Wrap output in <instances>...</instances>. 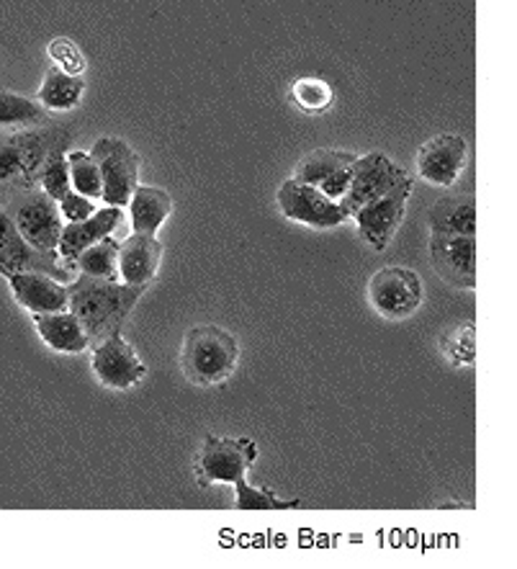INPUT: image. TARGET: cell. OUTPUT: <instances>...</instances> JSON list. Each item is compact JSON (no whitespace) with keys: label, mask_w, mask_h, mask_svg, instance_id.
<instances>
[{"label":"cell","mask_w":517,"mask_h":569,"mask_svg":"<svg viewBox=\"0 0 517 569\" xmlns=\"http://www.w3.org/2000/svg\"><path fill=\"white\" fill-rule=\"evenodd\" d=\"M68 310L78 317L91 346H95L111 336H119L144 289L80 273L68 287Z\"/></svg>","instance_id":"6da1fadb"},{"label":"cell","mask_w":517,"mask_h":569,"mask_svg":"<svg viewBox=\"0 0 517 569\" xmlns=\"http://www.w3.org/2000/svg\"><path fill=\"white\" fill-rule=\"evenodd\" d=\"M240 361L237 338L220 325H196L183 338L181 369L185 379L199 387H214L227 381Z\"/></svg>","instance_id":"7a4b0ae2"},{"label":"cell","mask_w":517,"mask_h":569,"mask_svg":"<svg viewBox=\"0 0 517 569\" xmlns=\"http://www.w3.org/2000/svg\"><path fill=\"white\" fill-rule=\"evenodd\" d=\"M50 148V137L37 129L0 134V209L19 193L37 189Z\"/></svg>","instance_id":"3957f363"},{"label":"cell","mask_w":517,"mask_h":569,"mask_svg":"<svg viewBox=\"0 0 517 569\" xmlns=\"http://www.w3.org/2000/svg\"><path fill=\"white\" fill-rule=\"evenodd\" d=\"M19 227L23 240L42 253H58L62 238V211L50 193L42 189L23 191L3 207Z\"/></svg>","instance_id":"277c9868"},{"label":"cell","mask_w":517,"mask_h":569,"mask_svg":"<svg viewBox=\"0 0 517 569\" xmlns=\"http://www.w3.org/2000/svg\"><path fill=\"white\" fill-rule=\"evenodd\" d=\"M423 279L404 266H386L368 281V302L384 320H407L423 307Z\"/></svg>","instance_id":"5b68a950"},{"label":"cell","mask_w":517,"mask_h":569,"mask_svg":"<svg viewBox=\"0 0 517 569\" xmlns=\"http://www.w3.org/2000/svg\"><path fill=\"white\" fill-rule=\"evenodd\" d=\"M257 461V446L250 438L206 436L196 457V475L201 485H237Z\"/></svg>","instance_id":"8992f818"},{"label":"cell","mask_w":517,"mask_h":569,"mask_svg":"<svg viewBox=\"0 0 517 569\" xmlns=\"http://www.w3.org/2000/svg\"><path fill=\"white\" fill-rule=\"evenodd\" d=\"M412 189H415V181L412 176L399 181L394 189H389L384 197L368 201L366 207H361L351 217L355 227H358V234L368 242L376 253H384L386 248L392 246L394 234L402 227L404 211H407V201L412 197Z\"/></svg>","instance_id":"52a82bcc"},{"label":"cell","mask_w":517,"mask_h":569,"mask_svg":"<svg viewBox=\"0 0 517 569\" xmlns=\"http://www.w3.org/2000/svg\"><path fill=\"white\" fill-rule=\"evenodd\" d=\"M276 201L281 214L286 219L314 227V230H333V227H341L351 219L347 211L341 207V201H333L325 197L317 186L296 181V178H286V181L278 186Z\"/></svg>","instance_id":"ba28073f"},{"label":"cell","mask_w":517,"mask_h":569,"mask_svg":"<svg viewBox=\"0 0 517 569\" xmlns=\"http://www.w3.org/2000/svg\"><path fill=\"white\" fill-rule=\"evenodd\" d=\"M103 178V204L126 207L140 186V156L116 137H101L91 150Z\"/></svg>","instance_id":"9c48e42d"},{"label":"cell","mask_w":517,"mask_h":569,"mask_svg":"<svg viewBox=\"0 0 517 569\" xmlns=\"http://www.w3.org/2000/svg\"><path fill=\"white\" fill-rule=\"evenodd\" d=\"M407 176V170L399 168L392 158H386L384 152H371V156L355 158L351 186H347L345 197L341 199V207L347 211V217H353L361 207L384 197L386 191L394 189Z\"/></svg>","instance_id":"30bf717a"},{"label":"cell","mask_w":517,"mask_h":569,"mask_svg":"<svg viewBox=\"0 0 517 569\" xmlns=\"http://www.w3.org/2000/svg\"><path fill=\"white\" fill-rule=\"evenodd\" d=\"M60 253H42V250L31 248L19 227L8 214L6 209H0V276H11L21 271H39L50 273L54 279L68 281V271Z\"/></svg>","instance_id":"8fae6325"},{"label":"cell","mask_w":517,"mask_h":569,"mask_svg":"<svg viewBox=\"0 0 517 569\" xmlns=\"http://www.w3.org/2000/svg\"><path fill=\"white\" fill-rule=\"evenodd\" d=\"M91 366L95 379H99L103 387L121 389V392L136 387L144 377H148V366L140 361L134 348L121 338V332L93 346Z\"/></svg>","instance_id":"7c38bea8"},{"label":"cell","mask_w":517,"mask_h":569,"mask_svg":"<svg viewBox=\"0 0 517 569\" xmlns=\"http://www.w3.org/2000/svg\"><path fill=\"white\" fill-rule=\"evenodd\" d=\"M435 273L456 289L476 287V238L466 234H430Z\"/></svg>","instance_id":"4fadbf2b"},{"label":"cell","mask_w":517,"mask_h":569,"mask_svg":"<svg viewBox=\"0 0 517 569\" xmlns=\"http://www.w3.org/2000/svg\"><path fill=\"white\" fill-rule=\"evenodd\" d=\"M468 144L460 134H438L427 140L417 152V176L423 181L448 189L458 181L460 170L466 168Z\"/></svg>","instance_id":"5bb4252c"},{"label":"cell","mask_w":517,"mask_h":569,"mask_svg":"<svg viewBox=\"0 0 517 569\" xmlns=\"http://www.w3.org/2000/svg\"><path fill=\"white\" fill-rule=\"evenodd\" d=\"M6 279L8 287L13 291L16 302L31 315L68 310V283L54 279V276L39 271H21L6 276Z\"/></svg>","instance_id":"9a60e30c"},{"label":"cell","mask_w":517,"mask_h":569,"mask_svg":"<svg viewBox=\"0 0 517 569\" xmlns=\"http://www.w3.org/2000/svg\"><path fill=\"white\" fill-rule=\"evenodd\" d=\"M160 260H163V242L155 234L132 232L119 242V279L129 287L148 289L155 281Z\"/></svg>","instance_id":"2e32d148"},{"label":"cell","mask_w":517,"mask_h":569,"mask_svg":"<svg viewBox=\"0 0 517 569\" xmlns=\"http://www.w3.org/2000/svg\"><path fill=\"white\" fill-rule=\"evenodd\" d=\"M121 219H124L121 207H103L95 209L91 217L83 219V222H68L62 227V238L58 248L60 258L72 263L83 250L95 246V242H101L103 238H109V234H114Z\"/></svg>","instance_id":"e0dca14e"},{"label":"cell","mask_w":517,"mask_h":569,"mask_svg":"<svg viewBox=\"0 0 517 569\" xmlns=\"http://www.w3.org/2000/svg\"><path fill=\"white\" fill-rule=\"evenodd\" d=\"M34 325H37L39 338H42L52 351L83 353L91 348V340H88L83 325H80L78 317L70 310L34 315Z\"/></svg>","instance_id":"ac0fdd59"},{"label":"cell","mask_w":517,"mask_h":569,"mask_svg":"<svg viewBox=\"0 0 517 569\" xmlns=\"http://www.w3.org/2000/svg\"><path fill=\"white\" fill-rule=\"evenodd\" d=\"M430 234H466L476 238V199L472 193H450L433 204Z\"/></svg>","instance_id":"d6986e66"},{"label":"cell","mask_w":517,"mask_h":569,"mask_svg":"<svg viewBox=\"0 0 517 569\" xmlns=\"http://www.w3.org/2000/svg\"><path fill=\"white\" fill-rule=\"evenodd\" d=\"M129 211H132V230L140 234H158L160 227L173 211L171 193L155 186H136L132 199H129Z\"/></svg>","instance_id":"ffe728a7"},{"label":"cell","mask_w":517,"mask_h":569,"mask_svg":"<svg viewBox=\"0 0 517 569\" xmlns=\"http://www.w3.org/2000/svg\"><path fill=\"white\" fill-rule=\"evenodd\" d=\"M85 83L80 76H70L60 68H50L44 76V83L39 88V103L47 111H72L83 99Z\"/></svg>","instance_id":"44dd1931"},{"label":"cell","mask_w":517,"mask_h":569,"mask_svg":"<svg viewBox=\"0 0 517 569\" xmlns=\"http://www.w3.org/2000/svg\"><path fill=\"white\" fill-rule=\"evenodd\" d=\"M47 109L39 101H31L21 93L0 91V132H21L39 124H47Z\"/></svg>","instance_id":"7402d4cb"},{"label":"cell","mask_w":517,"mask_h":569,"mask_svg":"<svg viewBox=\"0 0 517 569\" xmlns=\"http://www.w3.org/2000/svg\"><path fill=\"white\" fill-rule=\"evenodd\" d=\"M355 158L358 156H353V152H345V150H333V148L314 150L296 162V170L291 178H296V181H304L310 186H320L327 176L353 166Z\"/></svg>","instance_id":"603a6c76"},{"label":"cell","mask_w":517,"mask_h":569,"mask_svg":"<svg viewBox=\"0 0 517 569\" xmlns=\"http://www.w3.org/2000/svg\"><path fill=\"white\" fill-rule=\"evenodd\" d=\"M78 271L83 276H93V279L119 281V242L111 238H103L88 250H83L75 258Z\"/></svg>","instance_id":"cb8c5ba5"},{"label":"cell","mask_w":517,"mask_h":569,"mask_svg":"<svg viewBox=\"0 0 517 569\" xmlns=\"http://www.w3.org/2000/svg\"><path fill=\"white\" fill-rule=\"evenodd\" d=\"M68 162H70V181H72V191L83 193V197L99 201L103 199V178H101V168L99 162L93 160L91 152H68Z\"/></svg>","instance_id":"d4e9b609"},{"label":"cell","mask_w":517,"mask_h":569,"mask_svg":"<svg viewBox=\"0 0 517 569\" xmlns=\"http://www.w3.org/2000/svg\"><path fill=\"white\" fill-rule=\"evenodd\" d=\"M234 506H237V510H296V508H302L304 502L278 498L273 490L250 485L245 477L234 485Z\"/></svg>","instance_id":"484cf974"},{"label":"cell","mask_w":517,"mask_h":569,"mask_svg":"<svg viewBox=\"0 0 517 569\" xmlns=\"http://www.w3.org/2000/svg\"><path fill=\"white\" fill-rule=\"evenodd\" d=\"M39 186H42V191L50 193L54 201H60L64 193L72 189L70 162H68V156H64L60 142H52L50 152H47L42 173H39Z\"/></svg>","instance_id":"4316f807"},{"label":"cell","mask_w":517,"mask_h":569,"mask_svg":"<svg viewBox=\"0 0 517 569\" xmlns=\"http://www.w3.org/2000/svg\"><path fill=\"white\" fill-rule=\"evenodd\" d=\"M291 99L304 113H325L333 109L335 93L327 80L322 78H298L291 86Z\"/></svg>","instance_id":"83f0119b"},{"label":"cell","mask_w":517,"mask_h":569,"mask_svg":"<svg viewBox=\"0 0 517 569\" xmlns=\"http://www.w3.org/2000/svg\"><path fill=\"white\" fill-rule=\"evenodd\" d=\"M440 351L450 363L472 366L476 361V325L460 322L440 338Z\"/></svg>","instance_id":"f1b7e54d"},{"label":"cell","mask_w":517,"mask_h":569,"mask_svg":"<svg viewBox=\"0 0 517 569\" xmlns=\"http://www.w3.org/2000/svg\"><path fill=\"white\" fill-rule=\"evenodd\" d=\"M47 54H50L54 68L70 72V76H83L88 68L83 52L78 50L75 42H70V39H64V37L52 39L50 47H47Z\"/></svg>","instance_id":"f546056e"},{"label":"cell","mask_w":517,"mask_h":569,"mask_svg":"<svg viewBox=\"0 0 517 569\" xmlns=\"http://www.w3.org/2000/svg\"><path fill=\"white\" fill-rule=\"evenodd\" d=\"M58 204L62 211V219H68V222H83V219H88L95 211L93 199H88V197H83V193H78L72 189L64 193Z\"/></svg>","instance_id":"4dcf8cb0"},{"label":"cell","mask_w":517,"mask_h":569,"mask_svg":"<svg viewBox=\"0 0 517 569\" xmlns=\"http://www.w3.org/2000/svg\"><path fill=\"white\" fill-rule=\"evenodd\" d=\"M351 176H353V166H347L343 170H337V173L327 176L325 181L317 186V189L325 193V197L333 199V201H341L345 197L347 186H351Z\"/></svg>","instance_id":"1f68e13d"},{"label":"cell","mask_w":517,"mask_h":569,"mask_svg":"<svg viewBox=\"0 0 517 569\" xmlns=\"http://www.w3.org/2000/svg\"><path fill=\"white\" fill-rule=\"evenodd\" d=\"M443 510H458V508H472V506H466V502H446V506H440Z\"/></svg>","instance_id":"d6a6232c"}]
</instances>
